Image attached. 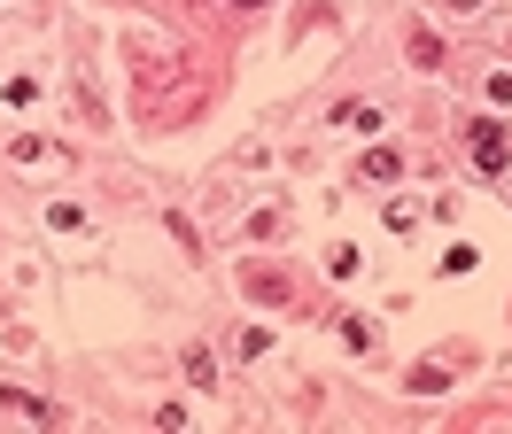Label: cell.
I'll list each match as a JSON object with an SVG mask.
<instances>
[{
  "label": "cell",
  "mask_w": 512,
  "mask_h": 434,
  "mask_svg": "<svg viewBox=\"0 0 512 434\" xmlns=\"http://www.w3.org/2000/svg\"><path fill=\"white\" fill-rule=\"evenodd\" d=\"M466 155H474L481 179H505L512 171V132L497 117H466Z\"/></svg>",
  "instance_id": "cell-1"
},
{
  "label": "cell",
  "mask_w": 512,
  "mask_h": 434,
  "mask_svg": "<svg viewBox=\"0 0 512 434\" xmlns=\"http://www.w3.org/2000/svg\"><path fill=\"white\" fill-rule=\"evenodd\" d=\"M241 287H249V303H272V310L295 303V279H288V272H256V264H249V272H241Z\"/></svg>",
  "instance_id": "cell-2"
},
{
  "label": "cell",
  "mask_w": 512,
  "mask_h": 434,
  "mask_svg": "<svg viewBox=\"0 0 512 434\" xmlns=\"http://www.w3.org/2000/svg\"><path fill=\"white\" fill-rule=\"evenodd\" d=\"M357 179H365V186H388V179H404V155H396V148H373L365 163H357Z\"/></svg>",
  "instance_id": "cell-3"
},
{
  "label": "cell",
  "mask_w": 512,
  "mask_h": 434,
  "mask_svg": "<svg viewBox=\"0 0 512 434\" xmlns=\"http://www.w3.org/2000/svg\"><path fill=\"white\" fill-rule=\"evenodd\" d=\"M334 124H342V132H381V109H373V101H342Z\"/></svg>",
  "instance_id": "cell-4"
},
{
  "label": "cell",
  "mask_w": 512,
  "mask_h": 434,
  "mask_svg": "<svg viewBox=\"0 0 512 434\" xmlns=\"http://www.w3.org/2000/svg\"><path fill=\"white\" fill-rule=\"evenodd\" d=\"M404 47H412V62H419V70H443V39H435L427 24H412V39H404Z\"/></svg>",
  "instance_id": "cell-5"
},
{
  "label": "cell",
  "mask_w": 512,
  "mask_h": 434,
  "mask_svg": "<svg viewBox=\"0 0 512 434\" xmlns=\"http://www.w3.org/2000/svg\"><path fill=\"white\" fill-rule=\"evenodd\" d=\"M0 411H16V419H55V403L24 396V388H0Z\"/></svg>",
  "instance_id": "cell-6"
},
{
  "label": "cell",
  "mask_w": 512,
  "mask_h": 434,
  "mask_svg": "<svg viewBox=\"0 0 512 434\" xmlns=\"http://www.w3.org/2000/svg\"><path fill=\"white\" fill-rule=\"evenodd\" d=\"M435 388H450L443 357H427V365H412V396H435Z\"/></svg>",
  "instance_id": "cell-7"
},
{
  "label": "cell",
  "mask_w": 512,
  "mask_h": 434,
  "mask_svg": "<svg viewBox=\"0 0 512 434\" xmlns=\"http://www.w3.org/2000/svg\"><path fill=\"white\" fill-rule=\"evenodd\" d=\"M187 380H194V388H218V365H210V349H187Z\"/></svg>",
  "instance_id": "cell-8"
},
{
  "label": "cell",
  "mask_w": 512,
  "mask_h": 434,
  "mask_svg": "<svg viewBox=\"0 0 512 434\" xmlns=\"http://www.w3.org/2000/svg\"><path fill=\"white\" fill-rule=\"evenodd\" d=\"M47 225H55V233H86V210H78V202H55V210H47Z\"/></svg>",
  "instance_id": "cell-9"
},
{
  "label": "cell",
  "mask_w": 512,
  "mask_h": 434,
  "mask_svg": "<svg viewBox=\"0 0 512 434\" xmlns=\"http://www.w3.org/2000/svg\"><path fill=\"white\" fill-rule=\"evenodd\" d=\"M419 225V202H388V233H412Z\"/></svg>",
  "instance_id": "cell-10"
},
{
  "label": "cell",
  "mask_w": 512,
  "mask_h": 434,
  "mask_svg": "<svg viewBox=\"0 0 512 434\" xmlns=\"http://www.w3.org/2000/svg\"><path fill=\"white\" fill-rule=\"evenodd\" d=\"M443 8H458V16H474V8H489V0H443Z\"/></svg>",
  "instance_id": "cell-11"
},
{
  "label": "cell",
  "mask_w": 512,
  "mask_h": 434,
  "mask_svg": "<svg viewBox=\"0 0 512 434\" xmlns=\"http://www.w3.org/2000/svg\"><path fill=\"white\" fill-rule=\"evenodd\" d=\"M241 8H256V0H241Z\"/></svg>",
  "instance_id": "cell-12"
}]
</instances>
